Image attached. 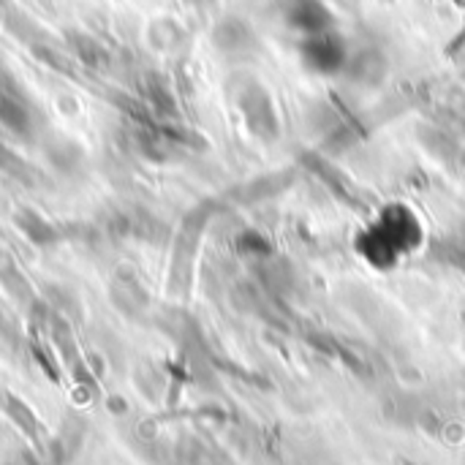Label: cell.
<instances>
[{
    "label": "cell",
    "mask_w": 465,
    "mask_h": 465,
    "mask_svg": "<svg viewBox=\"0 0 465 465\" xmlns=\"http://www.w3.org/2000/svg\"><path fill=\"white\" fill-rule=\"evenodd\" d=\"M5 324V316H3V311H0V327Z\"/></svg>",
    "instance_id": "16"
},
{
    "label": "cell",
    "mask_w": 465,
    "mask_h": 465,
    "mask_svg": "<svg viewBox=\"0 0 465 465\" xmlns=\"http://www.w3.org/2000/svg\"><path fill=\"white\" fill-rule=\"evenodd\" d=\"M109 229L112 234L117 237H142V240H150L153 232H158V221L144 215V213H114L109 218Z\"/></svg>",
    "instance_id": "8"
},
{
    "label": "cell",
    "mask_w": 465,
    "mask_h": 465,
    "mask_svg": "<svg viewBox=\"0 0 465 465\" xmlns=\"http://www.w3.org/2000/svg\"><path fill=\"white\" fill-rule=\"evenodd\" d=\"M300 57L313 74L332 76V74H343L349 63V46L335 30H327V33L305 35L300 41Z\"/></svg>",
    "instance_id": "3"
},
{
    "label": "cell",
    "mask_w": 465,
    "mask_h": 465,
    "mask_svg": "<svg viewBox=\"0 0 465 465\" xmlns=\"http://www.w3.org/2000/svg\"><path fill=\"white\" fill-rule=\"evenodd\" d=\"M234 104L248 125V131L264 142H272L278 136V114L272 95L256 82V79H242L234 90Z\"/></svg>",
    "instance_id": "2"
},
{
    "label": "cell",
    "mask_w": 465,
    "mask_h": 465,
    "mask_svg": "<svg viewBox=\"0 0 465 465\" xmlns=\"http://www.w3.org/2000/svg\"><path fill=\"white\" fill-rule=\"evenodd\" d=\"M112 294H114V300H117L120 305H125V311L144 308V300H147L144 289L136 283V278H134V275H128V278H125V275H120V278L114 281Z\"/></svg>",
    "instance_id": "10"
},
{
    "label": "cell",
    "mask_w": 465,
    "mask_h": 465,
    "mask_svg": "<svg viewBox=\"0 0 465 465\" xmlns=\"http://www.w3.org/2000/svg\"><path fill=\"white\" fill-rule=\"evenodd\" d=\"M213 44L223 54H245V52H251L256 46V33L245 19L226 16L213 27Z\"/></svg>",
    "instance_id": "6"
},
{
    "label": "cell",
    "mask_w": 465,
    "mask_h": 465,
    "mask_svg": "<svg viewBox=\"0 0 465 465\" xmlns=\"http://www.w3.org/2000/svg\"><path fill=\"white\" fill-rule=\"evenodd\" d=\"M46 158H49V163H52L54 169H60V172H74V169L82 166L84 150H82L74 139H68V136H54V139L46 142Z\"/></svg>",
    "instance_id": "9"
},
{
    "label": "cell",
    "mask_w": 465,
    "mask_h": 465,
    "mask_svg": "<svg viewBox=\"0 0 465 465\" xmlns=\"http://www.w3.org/2000/svg\"><path fill=\"white\" fill-rule=\"evenodd\" d=\"M14 223H16V226L22 229V234H25L30 242H35V245H54V242H60V240H68V229H63V226L46 221L41 213H35V210H30V207H22V210L14 215Z\"/></svg>",
    "instance_id": "7"
},
{
    "label": "cell",
    "mask_w": 465,
    "mask_h": 465,
    "mask_svg": "<svg viewBox=\"0 0 465 465\" xmlns=\"http://www.w3.org/2000/svg\"><path fill=\"white\" fill-rule=\"evenodd\" d=\"M422 242V223L406 204H390L379 213V218L360 232L354 248L373 267H392Z\"/></svg>",
    "instance_id": "1"
},
{
    "label": "cell",
    "mask_w": 465,
    "mask_h": 465,
    "mask_svg": "<svg viewBox=\"0 0 465 465\" xmlns=\"http://www.w3.org/2000/svg\"><path fill=\"white\" fill-rule=\"evenodd\" d=\"M147 95H150V104L158 114H174V95L163 84V79H153L147 84Z\"/></svg>",
    "instance_id": "12"
},
{
    "label": "cell",
    "mask_w": 465,
    "mask_h": 465,
    "mask_svg": "<svg viewBox=\"0 0 465 465\" xmlns=\"http://www.w3.org/2000/svg\"><path fill=\"white\" fill-rule=\"evenodd\" d=\"M0 172H5V174H11V177H22V180H27L30 174H33V169L25 163V158H19L11 147H5L3 142H0Z\"/></svg>",
    "instance_id": "13"
},
{
    "label": "cell",
    "mask_w": 465,
    "mask_h": 465,
    "mask_svg": "<svg viewBox=\"0 0 465 465\" xmlns=\"http://www.w3.org/2000/svg\"><path fill=\"white\" fill-rule=\"evenodd\" d=\"M74 49L87 65H101L104 63V46L93 41L90 35H74Z\"/></svg>",
    "instance_id": "14"
},
{
    "label": "cell",
    "mask_w": 465,
    "mask_h": 465,
    "mask_svg": "<svg viewBox=\"0 0 465 465\" xmlns=\"http://www.w3.org/2000/svg\"><path fill=\"white\" fill-rule=\"evenodd\" d=\"M281 16L302 38L332 30V11L324 0H281Z\"/></svg>",
    "instance_id": "4"
},
{
    "label": "cell",
    "mask_w": 465,
    "mask_h": 465,
    "mask_svg": "<svg viewBox=\"0 0 465 465\" xmlns=\"http://www.w3.org/2000/svg\"><path fill=\"white\" fill-rule=\"evenodd\" d=\"M463 163H465V153H463Z\"/></svg>",
    "instance_id": "18"
},
{
    "label": "cell",
    "mask_w": 465,
    "mask_h": 465,
    "mask_svg": "<svg viewBox=\"0 0 465 465\" xmlns=\"http://www.w3.org/2000/svg\"><path fill=\"white\" fill-rule=\"evenodd\" d=\"M8 414H11L16 422H22V425L27 428V433H35V420H33V414L27 411V406H25L22 401L8 398Z\"/></svg>",
    "instance_id": "15"
},
{
    "label": "cell",
    "mask_w": 465,
    "mask_h": 465,
    "mask_svg": "<svg viewBox=\"0 0 465 465\" xmlns=\"http://www.w3.org/2000/svg\"><path fill=\"white\" fill-rule=\"evenodd\" d=\"M343 74L365 87H376L387 79L390 74V60L379 46H362L354 54H349V63L343 68Z\"/></svg>",
    "instance_id": "5"
},
{
    "label": "cell",
    "mask_w": 465,
    "mask_h": 465,
    "mask_svg": "<svg viewBox=\"0 0 465 465\" xmlns=\"http://www.w3.org/2000/svg\"><path fill=\"white\" fill-rule=\"evenodd\" d=\"M460 245H463V248H465V232H463V242H460Z\"/></svg>",
    "instance_id": "17"
},
{
    "label": "cell",
    "mask_w": 465,
    "mask_h": 465,
    "mask_svg": "<svg viewBox=\"0 0 465 465\" xmlns=\"http://www.w3.org/2000/svg\"><path fill=\"white\" fill-rule=\"evenodd\" d=\"M237 251L245 253V256H251V259H262V262L272 259V245H270V240H267L264 234H259V232H242V234L237 237Z\"/></svg>",
    "instance_id": "11"
}]
</instances>
